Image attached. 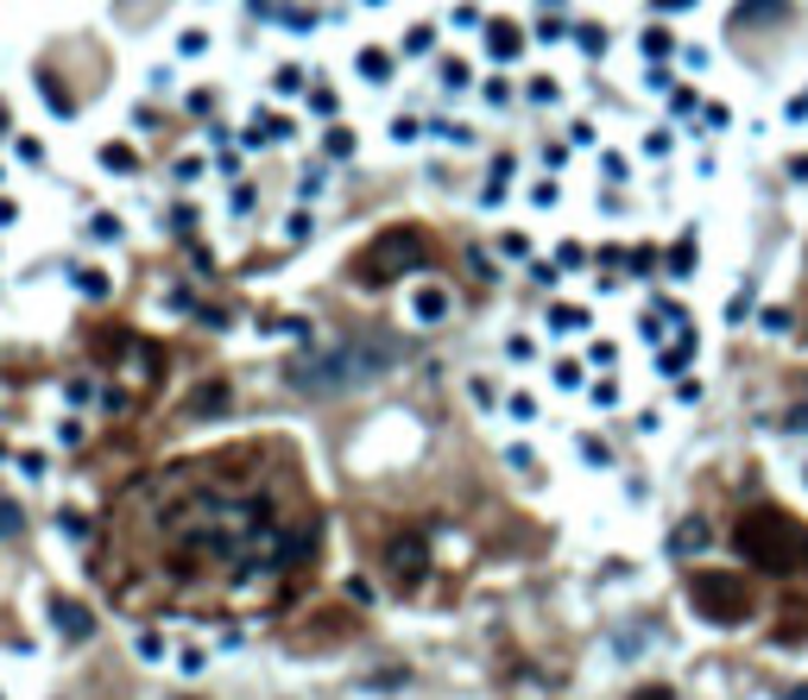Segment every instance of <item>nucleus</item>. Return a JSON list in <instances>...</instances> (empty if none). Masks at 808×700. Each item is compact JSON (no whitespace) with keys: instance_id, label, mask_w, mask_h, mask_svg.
<instances>
[{"instance_id":"obj_1","label":"nucleus","mask_w":808,"mask_h":700,"mask_svg":"<svg viewBox=\"0 0 808 700\" xmlns=\"http://www.w3.org/2000/svg\"><path fill=\"white\" fill-rule=\"evenodd\" d=\"M399 366V341H379V335H348L335 348L310 353L291 366V385L303 398H335V392H354V385H373Z\"/></svg>"},{"instance_id":"obj_2","label":"nucleus","mask_w":808,"mask_h":700,"mask_svg":"<svg viewBox=\"0 0 808 700\" xmlns=\"http://www.w3.org/2000/svg\"><path fill=\"white\" fill-rule=\"evenodd\" d=\"M732 550L752 562L758 575H803L808 568V524L789 518L783 505H752L739 524H732Z\"/></svg>"},{"instance_id":"obj_3","label":"nucleus","mask_w":808,"mask_h":700,"mask_svg":"<svg viewBox=\"0 0 808 700\" xmlns=\"http://www.w3.org/2000/svg\"><path fill=\"white\" fill-rule=\"evenodd\" d=\"M424 234L417 227H379L367 247L354 252V278L367 284V291H379V284H392V278H404L411 266H424Z\"/></svg>"},{"instance_id":"obj_4","label":"nucleus","mask_w":808,"mask_h":700,"mask_svg":"<svg viewBox=\"0 0 808 700\" xmlns=\"http://www.w3.org/2000/svg\"><path fill=\"white\" fill-rule=\"evenodd\" d=\"M688 606L702 612L707 625H745L752 619V606H758V594H752V580H739V575H688Z\"/></svg>"},{"instance_id":"obj_5","label":"nucleus","mask_w":808,"mask_h":700,"mask_svg":"<svg viewBox=\"0 0 808 700\" xmlns=\"http://www.w3.org/2000/svg\"><path fill=\"white\" fill-rule=\"evenodd\" d=\"M385 562H392V575L417 580L429 568V537L424 530H404V537H392V550H385Z\"/></svg>"},{"instance_id":"obj_6","label":"nucleus","mask_w":808,"mask_h":700,"mask_svg":"<svg viewBox=\"0 0 808 700\" xmlns=\"http://www.w3.org/2000/svg\"><path fill=\"white\" fill-rule=\"evenodd\" d=\"M45 612L57 619V625H64V637H89V631H96V619H89V606H76L70 594H50V600H45Z\"/></svg>"},{"instance_id":"obj_7","label":"nucleus","mask_w":808,"mask_h":700,"mask_svg":"<svg viewBox=\"0 0 808 700\" xmlns=\"http://www.w3.org/2000/svg\"><path fill=\"white\" fill-rule=\"evenodd\" d=\"M808 637V594H789L777 612V644H803Z\"/></svg>"},{"instance_id":"obj_8","label":"nucleus","mask_w":808,"mask_h":700,"mask_svg":"<svg viewBox=\"0 0 808 700\" xmlns=\"http://www.w3.org/2000/svg\"><path fill=\"white\" fill-rule=\"evenodd\" d=\"M707 543H714V530H707L702 518H688V524L670 530V555H702Z\"/></svg>"},{"instance_id":"obj_9","label":"nucleus","mask_w":808,"mask_h":700,"mask_svg":"<svg viewBox=\"0 0 808 700\" xmlns=\"http://www.w3.org/2000/svg\"><path fill=\"white\" fill-rule=\"evenodd\" d=\"M758 20H789V0H739L732 25H758Z\"/></svg>"},{"instance_id":"obj_10","label":"nucleus","mask_w":808,"mask_h":700,"mask_svg":"<svg viewBox=\"0 0 808 700\" xmlns=\"http://www.w3.org/2000/svg\"><path fill=\"white\" fill-rule=\"evenodd\" d=\"M411 316H417V323H442V316H449V291H436V284H424V291L411 297Z\"/></svg>"},{"instance_id":"obj_11","label":"nucleus","mask_w":808,"mask_h":700,"mask_svg":"<svg viewBox=\"0 0 808 700\" xmlns=\"http://www.w3.org/2000/svg\"><path fill=\"white\" fill-rule=\"evenodd\" d=\"M486 45H493V57H518V50H525V32H518V25H493V32H486Z\"/></svg>"},{"instance_id":"obj_12","label":"nucleus","mask_w":808,"mask_h":700,"mask_svg":"<svg viewBox=\"0 0 808 700\" xmlns=\"http://www.w3.org/2000/svg\"><path fill=\"white\" fill-rule=\"evenodd\" d=\"M20 530H25V511L13 499H0V537H20Z\"/></svg>"},{"instance_id":"obj_13","label":"nucleus","mask_w":808,"mask_h":700,"mask_svg":"<svg viewBox=\"0 0 808 700\" xmlns=\"http://www.w3.org/2000/svg\"><path fill=\"white\" fill-rule=\"evenodd\" d=\"M758 328H764V335H789V328H796V316H789V309H764V316H758Z\"/></svg>"},{"instance_id":"obj_14","label":"nucleus","mask_w":808,"mask_h":700,"mask_svg":"<svg viewBox=\"0 0 808 700\" xmlns=\"http://www.w3.org/2000/svg\"><path fill=\"white\" fill-rule=\"evenodd\" d=\"M76 291L82 297H108V272H76Z\"/></svg>"},{"instance_id":"obj_15","label":"nucleus","mask_w":808,"mask_h":700,"mask_svg":"<svg viewBox=\"0 0 808 700\" xmlns=\"http://www.w3.org/2000/svg\"><path fill=\"white\" fill-rule=\"evenodd\" d=\"M550 323L562 328V335H575V328H587V309H569V303H562V309H556Z\"/></svg>"},{"instance_id":"obj_16","label":"nucleus","mask_w":808,"mask_h":700,"mask_svg":"<svg viewBox=\"0 0 808 700\" xmlns=\"http://www.w3.org/2000/svg\"><path fill=\"white\" fill-rule=\"evenodd\" d=\"M360 70L373 76V82H385V70H392V57H385V50H367V57H360Z\"/></svg>"},{"instance_id":"obj_17","label":"nucleus","mask_w":808,"mask_h":700,"mask_svg":"<svg viewBox=\"0 0 808 700\" xmlns=\"http://www.w3.org/2000/svg\"><path fill=\"white\" fill-rule=\"evenodd\" d=\"M670 272H676V278H682V272H695V240H682V247L670 252Z\"/></svg>"},{"instance_id":"obj_18","label":"nucleus","mask_w":808,"mask_h":700,"mask_svg":"<svg viewBox=\"0 0 808 700\" xmlns=\"http://www.w3.org/2000/svg\"><path fill=\"white\" fill-rule=\"evenodd\" d=\"M222 404H227V385H209V392H197V417L202 410H222Z\"/></svg>"},{"instance_id":"obj_19","label":"nucleus","mask_w":808,"mask_h":700,"mask_svg":"<svg viewBox=\"0 0 808 700\" xmlns=\"http://www.w3.org/2000/svg\"><path fill=\"white\" fill-rule=\"evenodd\" d=\"M783 429H789V436H808V404H796V410H783Z\"/></svg>"},{"instance_id":"obj_20","label":"nucleus","mask_w":808,"mask_h":700,"mask_svg":"<svg viewBox=\"0 0 808 700\" xmlns=\"http://www.w3.org/2000/svg\"><path fill=\"white\" fill-rule=\"evenodd\" d=\"M631 700H676V688H663V681H656V688H644V695H631Z\"/></svg>"},{"instance_id":"obj_21","label":"nucleus","mask_w":808,"mask_h":700,"mask_svg":"<svg viewBox=\"0 0 808 700\" xmlns=\"http://www.w3.org/2000/svg\"><path fill=\"white\" fill-rule=\"evenodd\" d=\"M656 7H663V13H676V7H695V0H656Z\"/></svg>"},{"instance_id":"obj_22","label":"nucleus","mask_w":808,"mask_h":700,"mask_svg":"<svg viewBox=\"0 0 808 700\" xmlns=\"http://www.w3.org/2000/svg\"><path fill=\"white\" fill-rule=\"evenodd\" d=\"M0 133H7V108H0Z\"/></svg>"}]
</instances>
